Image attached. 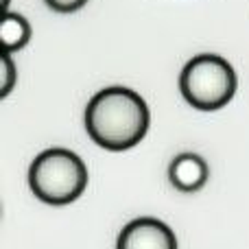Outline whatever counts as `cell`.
Here are the masks:
<instances>
[{"label": "cell", "instance_id": "1", "mask_svg": "<svg viewBox=\"0 0 249 249\" xmlns=\"http://www.w3.org/2000/svg\"><path fill=\"white\" fill-rule=\"evenodd\" d=\"M151 114L138 92L112 86L96 92L86 107L88 136L107 151L133 149L149 131Z\"/></svg>", "mask_w": 249, "mask_h": 249}, {"label": "cell", "instance_id": "2", "mask_svg": "<svg viewBox=\"0 0 249 249\" xmlns=\"http://www.w3.org/2000/svg\"><path fill=\"white\" fill-rule=\"evenodd\" d=\"M29 186L42 203L68 206L88 188V166L74 151L53 146L33 160Z\"/></svg>", "mask_w": 249, "mask_h": 249}, {"label": "cell", "instance_id": "3", "mask_svg": "<svg viewBox=\"0 0 249 249\" xmlns=\"http://www.w3.org/2000/svg\"><path fill=\"white\" fill-rule=\"evenodd\" d=\"M238 79L228 59L212 53L197 55L179 74V90L186 103L199 112H216L236 94Z\"/></svg>", "mask_w": 249, "mask_h": 249}, {"label": "cell", "instance_id": "4", "mask_svg": "<svg viewBox=\"0 0 249 249\" xmlns=\"http://www.w3.org/2000/svg\"><path fill=\"white\" fill-rule=\"evenodd\" d=\"M116 249H177V238L164 221L140 216L123 228Z\"/></svg>", "mask_w": 249, "mask_h": 249}, {"label": "cell", "instance_id": "5", "mask_svg": "<svg viewBox=\"0 0 249 249\" xmlns=\"http://www.w3.org/2000/svg\"><path fill=\"white\" fill-rule=\"evenodd\" d=\"M168 179L181 193H197L210 179V168L199 153H179L168 166Z\"/></svg>", "mask_w": 249, "mask_h": 249}, {"label": "cell", "instance_id": "6", "mask_svg": "<svg viewBox=\"0 0 249 249\" xmlns=\"http://www.w3.org/2000/svg\"><path fill=\"white\" fill-rule=\"evenodd\" d=\"M0 42H2L4 53L22 51L31 42V24L20 13L7 11L0 24Z\"/></svg>", "mask_w": 249, "mask_h": 249}, {"label": "cell", "instance_id": "7", "mask_svg": "<svg viewBox=\"0 0 249 249\" xmlns=\"http://www.w3.org/2000/svg\"><path fill=\"white\" fill-rule=\"evenodd\" d=\"M18 83V68L13 64L11 53H4L0 59V99H7Z\"/></svg>", "mask_w": 249, "mask_h": 249}, {"label": "cell", "instance_id": "8", "mask_svg": "<svg viewBox=\"0 0 249 249\" xmlns=\"http://www.w3.org/2000/svg\"><path fill=\"white\" fill-rule=\"evenodd\" d=\"M53 11H59V13H72L79 11L81 7H86L88 0H44Z\"/></svg>", "mask_w": 249, "mask_h": 249}, {"label": "cell", "instance_id": "9", "mask_svg": "<svg viewBox=\"0 0 249 249\" xmlns=\"http://www.w3.org/2000/svg\"><path fill=\"white\" fill-rule=\"evenodd\" d=\"M0 4H2V11L7 13V11H9V0H2V2H0Z\"/></svg>", "mask_w": 249, "mask_h": 249}]
</instances>
